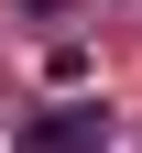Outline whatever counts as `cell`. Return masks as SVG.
<instances>
[{
    "label": "cell",
    "mask_w": 142,
    "mask_h": 153,
    "mask_svg": "<svg viewBox=\"0 0 142 153\" xmlns=\"http://www.w3.org/2000/svg\"><path fill=\"white\" fill-rule=\"evenodd\" d=\"M98 142H109V109L98 99H66V109H44L22 131V153H98Z\"/></svg>",
    "instance_id": "6da1fadb"
}]
</instances>
